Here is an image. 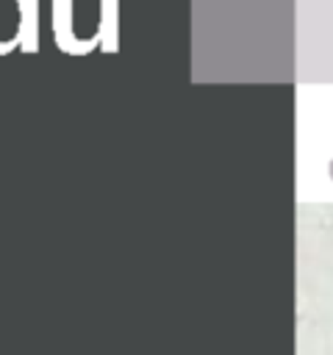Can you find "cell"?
Returning a JSON list of instances; mask_svg holds the SVG:
<instances>
[{"label": "cell", "mask_w": 333, "mask_h": 355, "mask_svg": "<svg viewBox=\"0 0 333 355\" xmlns=\"http://www.w3.org/2000/svg\"><path fill=\"white\" fill-rule=\"evenodd\" d=\"M53 36H56V44L72 55H83L94 44H100L97 36L94 39H78L72 33V0H53Z\"/></svg>", "instance_id": "1"}, {"label": "cell", "mask_w": 333, "mask_h": 355, "mask_svg": "<svg viewBox=\"0 0 333 355\" xmlns=\"http://www.w3.org/2000/svg\"><path fill=\"white\" fill-rule=\"evenodd\" d=\"M19 22H17V42L19 50L36 53L39 50V0H17Z\"/></svg>", "instance_id": "2"}, {"label": "cell", "mask_w": 333, "mask_h": 355, "mask_svg": "<svg viewBox=\"0 0 333 355\" xmlns=\"http://www.w3.org/2000/svg\"><path fill=\"white\" fill-rule=\"evenodd\" d=\"M330 172H333V164H330Z\"/></svg>", "instance_id": "5"}, {"label": "cell", "mask_w": 333, "mask_h": 355, "mask_svg": "<svg viewBox=\"0 0 333 355\" xmlns=\"http://www.w3.org/2000/svg\"><path fill=\"white\" fill-rule=\"evenodd\" d=\"M14 47H19L17 42H0V55H6V53H11Z\"/></svg>", "instance_id": "4"}, {"label": "cell", "mask_w": 333, "mask_h": 355, "mask_svg": "<svg viewBox=\"0 0 333 355\" xmlns=\"http://www.w3.org/2000/svg\"><path fill=\"white\" fill-rule=\"evenodd\" d=\"M100 44L105 53H114L117 44V0H103V22H100Z\"/></svg>", "instance_id": "3"}]
</instances>
